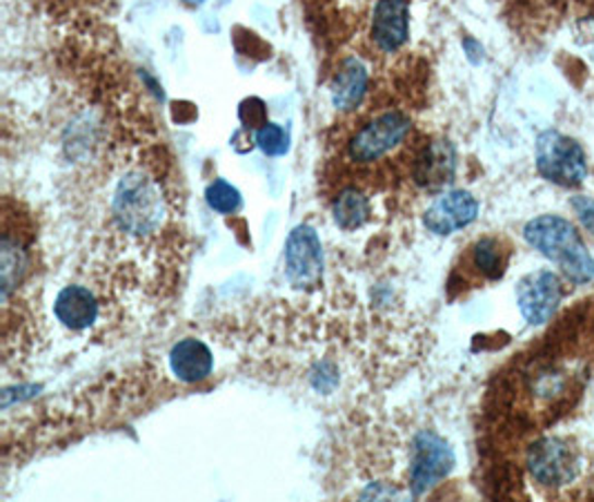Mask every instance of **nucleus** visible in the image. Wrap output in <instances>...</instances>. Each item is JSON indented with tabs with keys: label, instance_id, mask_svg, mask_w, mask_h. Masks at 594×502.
Returning a JSON list of instances; mask_svg holds the SVG:
<instances>
[{
	"label": "nucleus",
	"instance_id": "9b49d317",
	"mask_svg": "<svg viewBox=\"0 0 594 502\" xmlns=\"http://www.w3.org/2000/svg\"><path fill=\"white\" fill-rule=\"evenodd\" d=\"M456 173V152L450 141H432L414 165V179L419 186L437 190L445 188Z\"/></svg>",
	"mask_w": 594,
	"mask_h": 502
},
{
	"label": "nucleus",
	"instance_id": "4be33fe9",
	"mask_svg": "<svg viewBox=\"0 0 594 502\" xmlns=\"http://www.w3.org/2000/svg\"><path fill=\"white\" fill-rule=\"evenodd\" d=\"M186 3L188 5H201V3H205V0H186Z\"/></svg>",
	"mask_w": 594,
	"mask_h": 502
},
{
	"label": "nucleus",
	"instance_id": "a211bd4d",
	"mask_svg": "<svg viewBox=\"0 0 594 502\" xmlns=\"http://www.w3.org/2000/svg\"><path fill=\"white\" fill-rule=\"evenodd\" d=\"M257 145L268 156H283L289 150V132L276 124H265L257 130Z\"/></svg>",
	"mask_w": 594,
	"mask_h": 502
},
{
	"label": "nucleus",
	"instance_id": "dca6fc26",
	"mask_svg": "<svg viewBox=\"0 0 594 502\" xmlns=\"http://www.w3.org/2000/svg\"><path fill=\"white\" fill-rule=\"evenodd\" d=\"M472 264L484 277L499 279L506 272V264H508L501 242L492 237L479 240L472 246Z\"/></svg>",
	"mask_w": 594,
	"mask_h": 502
},
{
	"label": "nucleus",
	"instance_id": "aec40b11",
	"mask_svg": "<svg viewBox=\"0 0 594 502\" xmlns=\"http://www.w3.org/2000/svg\"><path fill=\"white\" fill-rule=\"evenodd\" d=\"M572 208L583 226L594 235V199L590 197H574Z\"/></svg>",
	"mask_w": 594,
	"mask_h": 502
},
{
	"label": "nucleus",
	"instance_id": "6e6552de",
	"mask_svg": "<svg viewBox=\"0 0 594 502\" xmlns=\"http://www.w3.org/2000/svg\"><path fill=\"white\" fill-rule=\"evenodd\" d=\"M563 300V289L559 277L550 270H537L525 275L516 287V302L521 315L532 324L539 326L553 319Z\"/></svg>",
	"mask_w": 594,
	"mask_h": 502
},
{
	"label": "nucleus",
	"instance_id": "2eb2a0df",
	"mask_svg": "<svg viewBox=\"0 0 594 502\" xmlns=\"http://www.w3.org/2000/svg\"><path fill=\"white\" fill-rule=\"evenodd\" d=\"M332 214H334V221H336L338 229L356 231V229H361L370 217V201L359 190H354V188L343 190L332 203Z\"/></svg>",
	"mask_w": 594,
	"mask_h": 502
},
{
	"label": "nucleus",
	"instance_id": "412c9836",
	"mask_svg": "<svg viewBox=\"0 0 594 502\" xmlns=\"http://www.w3.org/2000/svg\"><path fill=\"white\" fill-rule=\"evenodd\" d=\"M465 49H470V59H472L474 63L479 61V59H477V54H484V47H482L477 40H472V38L465 40Z\"/></svg>",
	"mask_w": 594,
	"mask_h": 502
},
{
	"label": "nucleus",
	"instance_id": "423d86ee",
	"mask_svg": "<svg viewBox=\"0 0 594 502\" xmlns=\"http://www.w3.org/2000/svg\"><path fill=\"white\" fill-rule=\"evenodd\" d=\"M527 469L544 487H563L577 478L579 458L574 446L561 437H544L527 452Z\"/></svg>",
	"mask_w": 594,
	"mask_h": 502
},
{
	"label": "nucleus",
	"instance_id": "f8f14e48",
	"mask_svg": "<svg viewBox=\"0 0 594 502\" xmlns=\"http://www.w3.org/2000/svg\"><path fill=\"white\" fill-rule=\"evenodd\" d=\"M169 369L181 382L197 384L210 377L214 369V355L201 340L186 338L171 347Z\"/></svg>",
	"mask_w": 594,
	"mask_h": 502
},
{
	"label": "nucleus",
	"instance_id": "0eeeda50",
	"mask_svg": "<svg viewBox=\"0 0 594 502\" xmlns=\"http://www.w3.org/2000/svg\"><path fill=\"white\" fill-rule=\"evenodd\" d=\"M412 121L403 112H388L364 126L349 141V156L359 163H372L392 152L409 132Z\"/></svg>",
	"mask_w": 594,
	"mask_h": 502
},
{
	"label": "nucleus",
	"instance_id": "f3484780",
	"mask_svg": "<svg viewBox=\"0 0 594 502\" xmlns=\"http://www.w3.org/2000/svg\"><path fill=\"white\" fill-rule=\"evenodd\" d=\"M205 201L207 206L218 212V214H234L236 210L241 208L243 203V197L239 192V188L231 186L229 182L225 179H216L207 186L205 190Z\"/></svg>",
	"mask_w": 594,
	"mask_h": 502
},
{
	"label": "nucleus",
	"instance_id": "20e7f679",
	"mask_svg": "<svg viewBox=\"0 0 594 502\" xmlns=\"http://www.w3.org/2000/svg\"><path fill=\"white\" fill-rule=\"evenodd\" d=\"M287 282L299 291H312L323 277V246L314 229L296 226L285 242Z\"/></svg>",
	"mask_w": 594,
	"mask_h": 502
},
{
	"label": "nucleus",
	"instance_id": "7ed1b4c3",
	"mask_svg": "<svg viewBox=\"0 0 594 502\" xmlns=\"http://www.w3.org/2000/svg\"><path fill=\"white\" fill-rule=\"evenodd\" d=\"M534 163L537 173L561 188H577L587 177V159L579 141L559 132L546 130L537 137V148H534Z\"/></svg>",
	"mask_w": 594,
	"mask_h": 502
},
{
	"label": "nucleus",
	"instance_id": "f257e3e1",
	"mask_svg": "<svg viewBox=\"0 0 594 502\" xmlns=\"http://www.w3.org/2000/svg\"><path fill=\"white\" fill-rule=\"evenodd\" d=\"M525 242L548 257L574 284H587L594 279V259L574 229V223L559 214H542L525 223Z\"/></svg>",
	"mask_w": 594,
	"mask_h": 502
},
{
	"label": "nucleus",
	"instance_id": "f03ea898",
	"mask_svg": "<svg viewBox=\"0 0 594 502\" xmlns=\"http://www.w3.org/2000/svg\"><path fill=\"white\" fill-rule=\"evenodd\" d=\"M114 219L126 233L134 237L152 235L163 221L161 188L145 175L132 173L116 186L111 199Z\"/></svg>",
	"mask_w": 594,
	"mask_h": 502
},
{
	"label": "nucleus",
	"instance_id": "ddd939ff",
	"mask_svg": "<svg viewBox=\"0 0 594 502\" xmlns=\"http://www.w3.org/2000/svg\"><path fill=\"white\" fill-rule=\"evenodd\" d=\"M54 315L72 330L90 328L98 317V302L85 287H66L54 302Z\"/></svg>",
	"mask_w": 594,
	"mask_h": 502
},
{
	"label": "nucleus",
	"instance_id": "1a4fd4ad",
	"mask_svg": "<svg viewBox=\"0 0 594 502\" xmlns=\"http://www.w3.org/2000/svg\"><path fill=\"white\" fill-rule=\"evenodd\" d=\"M479 217V201L467 190H448L437 197L424 214L426 229L439 237L467 229Z\"/></svg>",
	"mask_w": 594,
	"mask_h": 502
},
{
	"label": "nucleus",
	"instance_id": "6ab92c4d",
	"mask_svg": "<svg viewBox=\"0 0 594 502\" xmlns=\"http://www.w3.org/2000/svg\"><path fill=\"white\" fill-rule=\"evenodd\" d=\"M241 121L246 124V128H261L268 124V112H265V105L263 101L259 98H248L243 105H241Z\"/></svg>",
	"mask_w": 594,
	"mask_h": 502
},
{
	"label": "nucleus",
	"instance_id": "39448f33",
	"mask_svg": "<svg viewBox=\"0 0 594 502\" xmlns=\"http://www.w3.org/2000/svg\"><path fill=\"white\" fill-rule=\"evenodd\" d=\"M454 467L450 444L435 431H421L414 437L409 489L414 495H424L437 487Z\"/></svg>",
	"mask_w": 594,
	"mask_h": 502
},
{
	"label": "nucleus",
	"instance_id": "9d476101",
	"mask_svg": "<svg viewBox=\"0 0 594 502\" xmlns=\"http://www.w3.org/2000/svg\"><path fill=\"white\" fill-rule=\"evenodd\" d=\"M409 36L407 0H379L372 14V38L383 51H396Z\"/></svg>",
	"mask_w": 594,
	"mask_h": 502
},
{
	"label": "nucleus",
	"instance_id": "4468645a",
	"mask_svg": "<svg viewBox=\"0 0 594 502\" xmlns=\"http://www.w3.org/2000/svg\"><path fill=\"white\" fill-rule=\"evenodd\" d=\"M332 103L341 112H349L359 105L368 90V70L359 59H347L341 63L332 79Z\"/></svg>",
	"mask_w": 594,
	"mask_h": 502
}]
</instances>
